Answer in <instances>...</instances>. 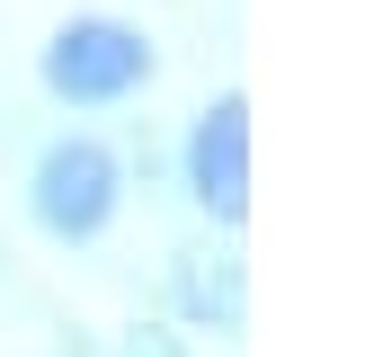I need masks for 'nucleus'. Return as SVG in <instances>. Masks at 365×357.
<instances>
[{
  "instance_id": "nucleus-4",
  "label": "nucleus",
  "mask_w": 365,
  "mask_h": 357,
  "mask_svg": "<svg viewBox=\"0 0 365 357\" xmlns=\"http://www.w3.org/2000/svg\"><path fill=\"white\" fill-rule=\"evenodd\" d=\"M170 303H178V321L232 339V331L250 321V277H241V259H232V250L196 241V250H178V259H170Z\"/></svg>"
},
{
  "instance_id": "nucleus-2",
  "label": "nucleus",
  "mask_w": 365,
  "mask_h": 357,
  "mask_svg": "<svg viewBox=\"0 0 365 357\" xmlns=\"http://www.w3.org/2000/svg\"><path fill=\"white\" fill-rule=\"evenodd\" d=\"M116 206H125V161L107 152V143L63 134V143L36 152V170H27V214H36L45 241H98V232L116 223Z\"/></svg>"
},
{
  "instance_id": "nucleus-5",
  "label": "nucleus",
  "mask_w": 365,
  "mask_h": 357,
  "mask_svg": "<svg viewBox=\"0 0 365 357\" xmlns=\"http://www.w3.org/2000/svg\"><path fill=\"white\" fill-rule=\"evenodd\" d=\"M116 357H187V339H178V331H160V321H134V331L116 339Z\"/></svg>"
},
{
  "instance_id": "nucleus-3",
  "label": "nucleus",
  "mask_w": 365,
  "mask_h": 357,
  "mask_svg": "<svg viewBox=\"0 0 365 357\" xmlns=\"http://www.w3.org/2000/svg\"><path fill=\"white\" fill-rule=\"evenodd\" d=\"M178 170H187V196H196L223 232L250 214V99H241V89H223V99L187 125Z\"/></svg>"
},
{
  "instance_id": "nucleus-1",
  "label": "nucleus",
  "mask_w": 365,
  "mask_h": 357,
  "mask_svg": "<svg viewBox=\"0 0 365 357\" xmlns=\"http://www.w3.org/2000/svg\"><path fill=\"white\" fill-rule=\"evenodd\" d=\"M152 63H160L152 36L125 27V18H63L45 36V54H36V81L63 107H125L152 81Z\"/></svg>"
}]
</instances>
